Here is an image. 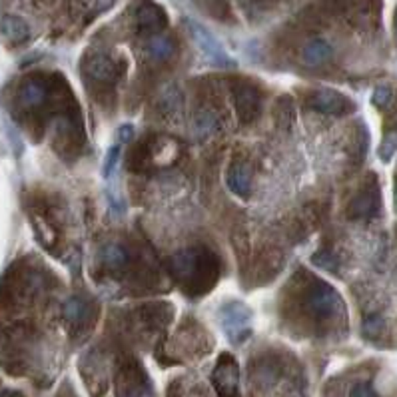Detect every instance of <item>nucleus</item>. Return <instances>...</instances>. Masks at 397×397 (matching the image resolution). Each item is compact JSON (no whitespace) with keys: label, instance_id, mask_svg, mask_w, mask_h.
Returning a JSON list of instances; mask_svg holds the SVG:
<instances>
[{"label":"nucleus","instance_id":"nucleus-29","mask_svg":"<svg viewBox=\"0 0 397 397\" xmlns=\"http://www.w3.org/2000/svg\"><path fill=\"white\" fill-rule=\"evenodd\" d=\"M396 204H397V184H396Z\"/></svg>","mask_w":397,"mask_h":397},{"label":"nucleus","instance_id":"nucleus-16","mask_svg":"<svg viewBox=\"0 0 397 397\" xmlns=\"http://www.w3.org/2000/svg\"><path fill=\"white\" fill-rule=\"evenodd\" d=\"M102 262H104V266L110 272H122L126 266H128L130 258H128V251H126L122 246L112 244V246H108L104 253H102Z\"/></svg>","mask_w":397,"mask_h":397},{"label":"nucleus","instance_id":"nucleus-13","mask_svg":"<svg viewBox=\"0 0 397 397\" xmlns=\"http://www.w3.org/2000/svg\"><path fill=\"white\" fill-rule=\"evenodd\" d=\"M0 36L8 46H21L30 38V26L21 16H2L0 19Z\"/></svg>","mask_w":397,"mask_h":397},{"label":"nucleus","instance_id":"nucleus-10","mask_svg":"<svg viewBox=\"0 0 397 397\" xmlns=\"http://www.w3.org/2000/svg\"><path fill=\"white\" fill-rule=\"evenodd\" d=\"M120 72H122L120 64L116 63L112 56L100 54V52L88 56V60L84 64V74L94 82L114 84L120 78Z\"/></svg>","mask_w":397,"mask_h":397},{"label":"nucleus","instance_id":"nucleus-3","mask_svg":"<svg viewBox=\"0 0 397 397\" xmlns=\"http://www.w3.org/2000/svg\"><path fill=\"white\" fill-rule=\"evenodd\" d=\"M306 310L315 319L328 321L341 312V299L332 286H328L324 282H315V286L308 292V297H306Z\"/></svg>","mask_w":397,"mask_h":397},{"label":"nucleus","instance_id":"nucleus-6","mask_svg":"<svg viewBox=\"0 0 397 397\" xmlns=\"http://www.w3.org/2000/svg\"><path fill=\"white\" fill-rule=\"evenodd\" d=\"M212 383L220 397H236L240 385V367L236 357L230 354H222L212 372Z\"/></svg>","mask_w":397,"mask_h":397},{"label":"nucleus","instance_id":"nucleus-12","mask_svg":"<svg viewBox=\"0 0 397 397\" xmlns=\"http://www.w3.org/2000/svg\"><path fill=\"white\" fill-rule=\"evenodd\" d=\"M50 90H52V82H46L42 76H30L19 88V102L22 108H28V110L46 106L50 98Z\"/></svg>","mask_w":397,"mask_h":397},{"label":"nucleus","instance_id":"nucleus-18","mask_svg":"<svg viewBox=\"0 0 397 397\" xmlns=\"http://www.w3.org/2000/svg\"><path fill=\"white\" fill-rule=\"evenodd\" d=\"M88 314V304L80 297H70L63 308V315L70 324H82V319Z\"/></svg>","mask_w":397,"mask_h":397},{"label":"nucleus","instance_id":"nucleus-9","mask_svg":"<svg viewBox=\"0 0 397 397\" xmlns=\"http://www.w3.org/2000/svg\"><path fill=\"white\" fill-rule=\"evenodd\" d=\"M166 26V10H164L160 4L150 2V0H142V2L136 6V28H138L142 34L158 36Z\"/></svg>","mask_w":397,"mask_h":397},{"label":"nucleus","instance_id":"nucleus-2","mask_svg":"<svg viewBox=\"0 0 397 397\" xmlns=\"http://www.w3.org/2000/svg\"><path fill=\"white\" fill-rule=\"evenodd\" d=\"M220 324L231 343H244L251 334V312L240 302L226 304L220 310Z\"/></svg>","mask_w":397,"mask_h":397},{"label":"nucleus","instance_id":"nucleus-26","mask_svg":"<svg viewBox=\"0 0 397 397\" xmlns=\"http://www.w3.org/2000/svg\"><path fill=\"white\" fill-rule=\"evenodd\" d=\"M350 397H377V396L372 385H367V383H357L356 387L352 389Z\"/></svg>","mask_w":397,"mask_h":397},{"label":"nucleus","instance_id":"nucleus-14","mask_svg":"<svg viewBox=\"0 0 397 397\" xmlns=\"http://www.w3.org/2000/svg\"><path fill=\"white\" fill-rule=\"evenodd\" d=\"M228 188L240 198H248L251 190V176L250 168L246 166L244 162H234L228 168V176H226Z\"/></svg>","mask_w":397,"mask_h":397},{"label":"nucleus","instance_id":"nucleus-28","mask_svg":"<svg viewBox=\"0 0 397 397\" xmlns=\"http://www.w3.org/2000/svg\"><path fill=\"white\" fill-rule=\"evenodd\" d=\"M396 38H397V12H396Z\"/></svg>","mask_w":397,"mask_h":397},{"label":"nucleus","instance_id":"nucleus-27","mask_svg":"<svg viewBox=\"0 0 397 397\" xmlns=\"http://www.w3.org/2000/svg\"><path fill=\"white\" fill-rule=\"evenodd\" d=\"M0 397H22V396H19L16 392H4V394H0Z\"/></svg>","mask_w":397,"mask_h":397},{"label":"nucleus","instance_id":"nucleus-4","mask_svg":"<svg viewBox=\"0 0 397 397\" xmlns=\"http://www.w3.org/2000/svg\"><path fill=\"white\" fill-rule=\"evenodd\" d=\"M186 24H188L190 34H192V38L196 42V46L202 50V54L208 58L209 63L220 66V68L236 66V60H231L230 56H228V52L224 50V46L216 41V36L209 32L208 28H204L200 22L196 21H186Z\"/></svg>","mask_w":397,"mask_h":397},{"label":"nucleus","instance_id":"nucleus-15","mask_svg":"<svg viewBox=\"0 0 397 397\" xmlns=\"http://www.w3.org/2000/svg\"><path fill=\"white\" fill-rule=\"evenodd\" d=\"M332 54H334V48H332L330 42L314 38V41L308 42L306 48H304V63L308 66H319V64L328 63L332 58Z\"/></svg>","mask_w":397,"mask_h":397},{"label":"nucleus","instance_id":"nucleus-24","mask_svg":"<svg viewBox=\"0 0 397 397\" xmlns=\"http://www.w3.org/2000/svg\"><path fill=\"white\" fill-rule=\"evenodd\" d=\"M383 332V319L379 315H370L365 321H363V334L367 335L370 339H374L377 335Z\"/></svg>","mask_w":397,"mask_h":397},{"label":"nucleus","instance_id":"nucleus-23","mask_svg":"<svg viewBox=\"0 0 397 397\" xmlns=\"http://www.w3.org/2000/svg\"><path fill=\"white\" fill-rule=\"evenodd\" d=\"M118 160H120V146H118V144H114V146L106 152L104 166H102V174H104V178H112L114 170H116V166H118Z\"/></svg>","mask_w":397,"mask_h":397},{"label":"nucleus","instance_id":"nucleus-5","mask_svg":"<svg viewBox=\"0 0 397 397\" xmlns=\"http://www.w3.org/2000/svg\"><path fill=\"white\" fill-rule=\"evenodd\" d=\"M381 206V196H379V184L376 176L372 174L370 180L363 182L356 196L352 198L348 206V218L350 220H370L374 218Z\"/></svg>","mask_w":397,"mask_h":397},{"label":"nucleus","instance_id":"nucleus-11","mask_svg":"<svg viewBox=\"0 0 397 397\" xmlns=\"http://www.w3.org/2000/svg\"><path fill=\"white\" fill-rule=\"evenodd\" d=\"M118 397H152V387L140 365L124 367L118 376Z\"/></svg>","mask_w":397,"mask_h":397},{"label":"nucleus","instance_id":"nucleus-7","mask_svg":"<svg viewBox=\"0 0 397 397\" xmlns=\"http://www.w3.org/2000/svg\"><path fill=\"white\" fill-rule=\"evenodd\" d=\"M234 108L242 124H251L262 114V92L250 82L236 84Z\"/></svg>","mask_w":397,"mask_h":397},{"label":"nucleus","instance_id":"nucleus-8","mask_svg":"<svg viewBox=\"0 0 397 397\" xmlns=\"http://www.w3.org/2000/svg\"><path fill=\"white\" fill-rule=\"evenodd\" d=\"M310 104L317 112L330 114V116H345L356 110V102L352 98H348L345 94L332 90V88H321L314 92Z\"/></svg>","mask_w":397,"mask_h":397},{"label":"nucleus","instance_id":"nucleus-21","mask_svg":"<svg viewBox=\"0 0 397 397\" xmlns=\"http://www.w3.org/2000/svg\"><path fill=\"white\" fill-rule=\"evenodd\" d=\"M194 130H196V134H200V136H206L209 132L218 130L216 116H214L212 112H200L198 118H196V122H194Z\"/></svg>","mask_w":397,"mask_h":397},{"label":"nucleus","instance_id":"nucleus-22","mask_svg":"<svg viewBox=\"0 0 397 397\" xmlns=\"http://www.w3.org/2000/svg\"><path fill=\"white\" fill-rule=\"evenodd\" d=\"M372 102H374V106L379 108V110L389 108L392 102H394V90H392L389 86H377L376 90H374Z\"/></svg>","mask_w":397,"mask_h":397},{"label":"nucleus","instance_id":"nucleus-1","mask_svg":"<svg viewBox=\"0 0 397 397\" xmlns=\"http://www.w3.org/2000/svg\"><path fill=\"white\" fill-rule=\"evenodd\" d=\"M170 270L184 288V292L192 297L208 293L220 277L218 258L206 248L178 251L170 260Z\"/></svg>","mask_w":397,"mask_h":397},{"label":"nucleus","instance_id":"nucleus-19","mask_svg":"<svg viewBox=\"0 0 397 397\" xmlns=\"http://www.w3.org/2000/svg\"><path fill=\"white\" fill-rule=\"evenodd\" d=\"M312 262H314L319 270H326V272L332 273L339 272V260H337V256H335L334 251L330 250L315 251L314 256H312Z\"/></svg>","mask_w":397,"mask_h":397},{"label":"nucleus","instance_id":"nucleus-20","mask_svg":"<svg viewBox=\"0 0 397 397\" xmlns=\"http://www.w3.org/2000/svg\"><path fill=\"white\" fill-rule=\"evenodd\" d=\"M396 152H397V130H389V132L383 136L381 146L377 150V154H379V158H381L383 162H389V160L394 158Z\"/></svg>","mask_w":397,"mask_h":397},{"label":"nucleus","instance_id":"nucleus-25","mask_svg":"<svg viewBox=\"0 0 397 397\" xmlns=\"http://www.w3.org/2000/svg\"><path fill=\"white\" fill-rule=\"evenodd\" d=\"M132 138H134V126L124 124L118 128V132H116V142H118V146H120V144H128Z\"/></svg>","mask_w":397,"mask_h":397},{"label":"nucleus","instance_id":"nucleus-17","mask_svg":"<svg viewBox=\"0 0 397 397\" xmlns=\"http://www.w3.org/2000/svg\"><path fill=\"white\" fill-rule=\"evenodd\" d=\"M148 54L154 58V60H166L174 54V42L170 41L168 36H152L146 44Z\"/></svg>","mask_w":397,"mask_h":397}]
</instances>
